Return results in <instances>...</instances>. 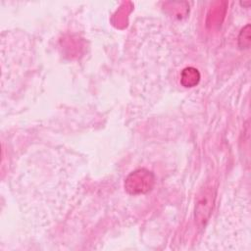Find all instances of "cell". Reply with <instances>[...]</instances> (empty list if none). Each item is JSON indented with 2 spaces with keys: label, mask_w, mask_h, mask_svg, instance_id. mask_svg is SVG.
<instances>
[{
  "label": "cell",
  "mask_w": 251,
  "mask_h": 251,
  "mask_svg": "<svg viewBox=\"0 0 251 251\" xmlns=\"http://www.w3.org/2000/svg\"><path fill=\"white\" fill-rule=\"evenodd\" d=\"M155 183V176L152 172L146 169H139L130 173L125 180V189L132 195L144 194L152 189Z\"/></svg>",
  "instance_id": "1"
},
{
  "label": "cell",
  "mask_w": 251,
  "mask_h": 251,
  "mask_svg": "<svg viewBox=\"0 0 251 251\" xmlns=\"http://www.w3.org/2000/svg\"><path fill=\"white\" fill-rule=\"evenodd\" d=\"M214 199L215 194L211 189L205 190L199 197L195 207V219L199 224L203 225L208 220L214 205Z\"/></svg>",
  "instance_id": "2"
},
{
  "label": "cell",
  "mask_w": 251,
  "mask_h": 251,
  "mask_svg": "<svg viewBox=\"0 0 251 251\" xmlns=\"http://www.w3.org/2000/svg\"><path fill=\"white\" fill-rule=\"evenodd\" d=\"M200 80V74L197 69L193 67L185 68L181 73L180 82L185 87H193L198 84Z\"/></svg>",
  "instance_id": "3"
},
{
  "label": "cell",
  "mask_w": 251,
  "mask_h": 251,
  "mask_svg": "<svg viewBox=\"0 0 251 251\" xmlns=\"http://www.w3.org/2000/svg\"><path fill=\"white\" fill-rule=\"evenodd\" d=\"M238 43L240 48H249L250 46V25H247L240 31L238 36Z\"/></svg>",
  "instance_id": "4"
}]
</instances>
